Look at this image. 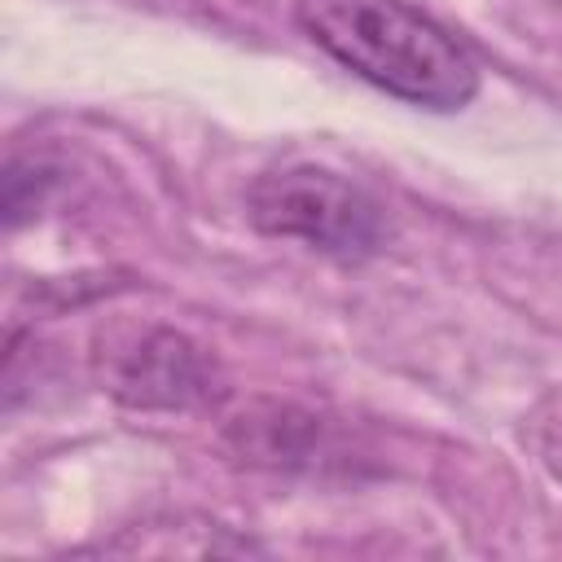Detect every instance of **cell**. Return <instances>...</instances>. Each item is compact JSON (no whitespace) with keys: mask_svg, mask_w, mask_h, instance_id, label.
<instances>
[{"mask_svg":"<svg viewBox=\"0 0 562 562\" xmlns=\"http://www.w3.org/2000/svg\"><path fill=\"white\" fill-rule=\"evenodd\" d=\"M294 22L338 66L408 105L448 114L479 97L474 57L404 0H294Z\"/></svg>","mask_w":562,"mask_h":562,"instance_id":"obj_1","label":"cell"},{"mask_svg":"<svg viewBox=\"0 0 562 562\" xmlns=\"http://www.w3.org/2000/svg\"><path fill=\"white\" fill-rule=\"evenodd\" d=\"M246 215L263 237L303 241L307 250L347 263L378 255L391 233L373 193L316 162L263 171L246 193Z\"/></svg>","mask_w":562,"mask_h":562,"instance_id":"obj_2","label":"cell"},{"mask_svg":"<svg viewBox=\"0 0 562 562\" xmlns=\"http://www.w3.org/2000/svg\"><path fill=\"white\" fill-rule=\"evenodd\" d=\"M97 378L119 404L145 413H189L224 395L215 360L189 334L167 325L105 334L97 351Z\"/></svg>","mask_w":562,"mask_h":562,"instance_id":"obj_3","label":"cell"},{"mask_svg":"<svg viewBox=\"0 0 562 562\" xmlns=\"http://www.w3.org/2000/svg\"><path fill=\"white\" fill-rule=\"evenodd\" d=\"M220 439L250 470H312L325 457V422L285 400H246L224 417Z\"/></svg>","mask_w":562,"mask_h":562,"instance_id":"obj_4","label":"cell"},{"mask_svg":"<svg viewBox=\"0 0 562 562\" xmlns=\"http://www.w3.org/2000/svg\"><path fill=\"white\" fill-rule=\"evenodd\" d=\"M57 184V171L48 162H35V158H13L4 167V180H0V211H4V224L18 228L22 220H31L48 189Z\"/></svg>","mask_w":562,"mask_h":562,"instance_id":"obj_5","label":"cell"},{"mask_svg":"<svg viewBox=\"0 0 562 562\" xmlns=\"http://www.w3.org/2000/svg\"><path fill=\"white\" fill-rule=\"evenodd\" d=\"M522 443L562 483V386L536 400V408L522 417Z\"/></svg>","mask_w":562,"mask_h":562,"instance_id":"obj_6","label":"cell"}]
</instances>
